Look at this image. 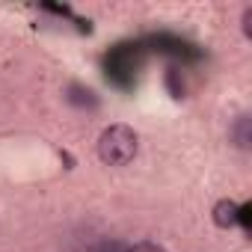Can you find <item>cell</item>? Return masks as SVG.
<instances>
[{"label":"cell","instance_id":"obj_6","mask_svg":"<svg viewBox=\"0 0 252 252\" xmlns=\"http://www.w3.org/2000/svg\"><path fill=\"white\" fill-rule=\"evenodd\" d=\"M101 252H125V249H122V246H116V243H113V246H104V249H101Z\"/></svg>","mask_w":252,"mask_h":252},{"label":"cell","instance_id":"obj_1","mask_svg":"<svg viewBox=\"0 0 252 252\" xmlns=\"http://www.w3.org/2000/svg\"><path fill=\"white\" fill-rule=\"evenodd\" d=\"M140 152V137L131 125H110L98 137V158L104 166H128Z\"/></svg>","mask_w":252,"mask_h":252},{"label":"cell","instance_id":"obj_4","mask_svg":"<svg viewBox=\"0 0 252 252\" xmlns=\"http://www.w3.org/2000/svg\"><path fill=\"white\" fill-rule=\"evenodd\" d=\"M125 252H166L160 243H155V240H140V243H134L131 249H125Z\"/></svg>","mask_w":252,"mask_h":252},{"label":"cell","instance_id":"obj_2","mask_svg":"<svg viewBox=\"0 0 252 252\" xmlns=\"http://www.w3.org/2000/svg\"><path fill=\"white\" fill-rule=\"evenodd\" d=\"M211 217H214V222H217L220 228H234V225L240 222V205L231 202V199H220V202L214 205Z\"/></svg>","mask_w":252,"mask_h":252},{"label":"cell","instance_id":"obj_3","mask_svg":"<svg viewBox=\"0 0 252 252\" xmlns=\"http://www.w3.org/2000/svg\"><path fill=\"white\" fill-rule=\"evenodd\" d=\"M231 137H234V143H237L240 149H249V143H252V125H249V116H240V119H237V125L231 128Z\"/></svg>","mask_w":252,"mask_h":252},{"label":"cell","instance_id":"obj_5","mask_svg":"<svg viewBox=\"0 0 252 252\" xmlns=\"http://www.w3.org/2000/svg\"><path fill=\"white\" fill-rule=\"evenodd\" d=\"M243 30H246V36H252V9H246V15H243Z\"/></svg>","mask_w":252,"mask_h":252}]
</instances>
